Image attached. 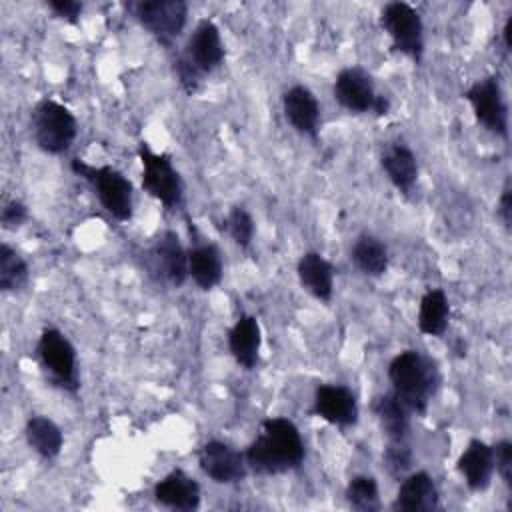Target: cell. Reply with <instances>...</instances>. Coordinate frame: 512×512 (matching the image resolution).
<instances>
[{
    "label": "cell",
    "mask_w": 512,
    "mask_h": 512,
    "mask_svg": "<svg viewBox=\"0 0 512 512\" xmlns=\"http://www.w3.org/2000/svg\"><path fill=\"white\" fill-rule=\"evenodd\" d=\"M244 458L256 474H284L304 462V440L292 420L268 418L260 424V434L248 444Z\"/></svg>",
    "instance_id": "6da1fadb"
},
{
    "label": "cell",
    "mask_w": 512,
    "mask_h": 512,
    "mask_svg": "<svg viewBox=\"0 0 512 512\" xmlns=\"http://www.w3.org/2000/svg\"><path fill=\"white\" fill-rule=\"evenodd\" d=\"M392 394L416 414H424L440 382L436 364L418 350H402L388 364Z\"/></svg>",
    "instance_id": "7a4b0ae2"
},
{
    "label": "cell",
    "mask_w": 512,
    "mask_h": 512,
    "mask_svg": "<svg viewBox=\"0 0 512 512\" xmlns=\"http://www.w3.org/2000/svg\"><path fill=\"white\" fill-rule=\"evenodd\" d=\"M224 62V44L218 26L204 18L190 34L184 52L176 60V76L180 86L192 94L198 90L202 78Z\"/></svg>",
    "instance_id": "3957f363"
},
{
    "label": "cell",
    "mask_w": 512,
    "mask_h": 512,
    "mask_svg": "<svg viewBox=\"0 0 512 512\" xmlns=\"http://www.w3.org/2000/svg\"><path fill=\"white\" fill-rule=\"evenodd\" d=\"M70 168L76 176L84 178L96 192L104 210L120 222L132 218V200L134 190L130 180L112 166H92L80 158L70 162Z\"/></svg>",
    "instance_id": "277c9868"
},
{
    "label": "cell",
    "mask_w": 512,
    "mask_h": 512,
    "mask_svg": "<svg viewBox=\"0 0 512 512\" xmlns=\"http://www.w3.org/2000/svg\"><path fill=\"white\" fill-rule=\"evenodd\" d=\"M78 134L76 116L52 98L40 100L32 110V136L46 154L66 152Z\"/></svg>",
    "instance_id": "5b68a950"
},
{
    "label": "cell",
    "mask_w": 512,
    "mask_h": 512,
    "mask_svg": "<svg viewBox=\"0 0 512 512\" xmlns=\"http://www.w3.org/2000/svg\"><path fill=\"white\" fill-rule=\"evenodd\" d=\"M380 24L392 40V48L414 62L422 60L424 54V24L408 2H388L382 8Z\"/></svg>",
    "instance_id": "8992f818"
},
{
    "label": "cell",
    "mask_w": 512,
    "mask_h": 512,
    "mask_svg": "<svg viewBox=\"0 0 512 512\" xmlns=\"http://www.w3.org/2000/svg\"><path fill=\"white\" fill-rule=\"evenodd\" d=\"M138 158L142 162V188L152 198L162 202L166 208H176L182 204L184 186L178 170L174 168L168 154H158L150 150L148 144L138 146Z\"/></svg>",
    "instance_id": "52a82bcc"
},
{
    "label": "cell",
    "mask_w": 512,
    "mask_h": 512,
    "mask_svg": "<svg viewBox=\"0 0 512 512\" xmlns=\"http://www.w3.org/2000/svg\"><path fill=\"white\" fill-rule=\"evenodd\" d=\"M334 98L342 108L354 114L374 112L376 116H384L390 110V100L384 94H376L372 76L358 66L338 72L334 80Z\"/></svg>",
    "instance_id": "ba28073f"
},
{
    "label": "cell",
    "mask_w": 512,
    "mask_h": 512,
    "mask_svg": "<svg viewBox=\"0 0 512 512\" xmlns=\"http://www.w3.org/2000/svg\"><path fill=\"white\" fill-rule=\"evenodd\" d=\"M464 98L468 100L478 124L502 138H508V106L498 76L492 74L476 80L466 90Z\"/></svg>",
    "instance_id": "9c48e42d"
},
{
    "label": "cell",
    "mask_w": 512,
    "mask_h": 512,
    "mask_svg": "<svg viewBox=\"0 0 512 512\" xmlns=\"http://www.w3.org/2000/svg\"><path fill=\"white\" fill-rule=\"evenodd\" d=\"M38 358L42 366L50 372L52 380L68 392L78 390V374H76V350L72 342L56 328H44L38 344Z\"/></svg>",
    "instance_id": "30bf717a"
},
{
    "label": "cell",
    "mask_w": 512,
    "mask_h": 512,
    "mask_svg": "<svg viewBox=\"0 0 512 512\" xmlns=\"http://www.w3.org/2000/svg\"><path fill=\"white\" fill-rule=\"evenodd\" d=\"M138 22L164 46H170L184 30L188 4L184 0H144L134 6Z\"/></svg>",
    "instance_id": "8fae6325"
},
{
    "label": "cell",
    "mask_w": 512,
    "mask_h": 512,
    "mask_svg": "<svg viewBox=\"0 0 512 512\" xmlns=\"http://www.w3.org/2000/svg\"><path fill=\"white\" fill-rule=\"evenodd\" d=\"M202 472L216 484H236L246 478L248 464L242 452L222 440H208L198 450Z\"/></svg>",
    "instance_id": "7c38bea8"
},
{
    "label": "cell",
    "mask_w": 512,
    "mask_h": 512,
    "mask_svg": "<svg viewBox=\"0 0 512 512\" xmlns=\"http://www.w3.org/2000/svg\"><path fill=\"white\" fill-rule=\"evenodd\" d=\"M314 414L328 424L348 428L358 422V400L348 386L320 384L314 392Z\"/></svg>",
    "instance_id": "4fadbf2b"
},
{
    "label": "cell",
    "mask_w": 512,
    "mask_h": 512,
    "mask_svg": "<svg viewBox=\"0 0 512 512\" xmlns=\"http://www.w3.org/2000/svg\"><path fill=\"white\" fill-rule=\"evenodd\" d=\"M282 110L290 126L308 136L316 138L318 136V126H320V104L316 96L302 84H296L288 88L282 96Z\"/></svg>",
    "instance_id": "5bb4252c"
},
{
    "label": "cell",
    "mask_w": 512,
    "mask_h": 512,
    "mask_svg": "<svg viewBox=\"0 0 512 512\" xmlns=\"http://www.w3.org/2000/svg\"><path fill=\"white\" fill-rule=\"evenodd\" d=\"M154 500L160 506L192 512L200 506V484L188 476L184 470L176 468L168 472L162 480L154 486Z\"/></svg>",
    "instance_id": "9a60e30c"
},
{
    "label": "cell",
    "mask_w": 512,
    "mask_h": 512,
    "mask_svg": "<svg viewBox=\"0 0 512 512\" xmlns=\"http://www.w3.org/2000/svg\"><path fill=\"white\" fill-rule=\"evenodd\" d=\"M440 506V494L432 476L424 470L402 478L392 502L396 512H432Z\"/></svg>",
    "instance_id": "2e32d148"
},
{
    "label": "cell",
    "mask_w": 512,
    "mask_h": 512,
    "mask_svg": "<svg viewBox=\"0 0 512 512\" xmlns=\"http://www.w3.org/2000/svg\"><path fill=\"white\" fill-rule=\"evenodd\" d=\"M456 468L472 492L486 490L490 486V480L494 474L492 446L486 444L484 440L472 438L468 442V446L464 448V452L460 454Z\"/></svg>",
    "instance_id": "e0dca14e"
},
{
    "label": "cell",
    "mask_w": 512,
    "mask_h": 512,
    "mask_svg": "<svg viewBox=\"0 0 512 512\" xmlns=\"http://www.w3.org/2000/svg\"><path fill=\"white\" fill-rule=\"evenodd\" d=\"M156 270L172 286H182L188 278V252L184 250L176 232L166 230L152 248Z\"/></svg>",
    "instance_id": "ac0fdd59"
},
{
    "label": "cell",
    "mask_w": 512,
    "mask_h": 512,
    "mask_svg": "<svg viewBox=\"0 0 512 512\" xmlns=\"http://www.w3.org/2000/svg\"><path fill=\"white\" fill-rule=\"evenodd\" d=\"M302 288L320 302H330L334 290V268L318 252H306L296 266Z\"/></svg>",
    "instance_id": "d6986e66"
},
{
    "label": "cell",
    "mask_w": 512,
    "mask_h": 512,
    "mask_svg": "<svg viewBox=\"0 0 512 512\" xmlns=\"http://www.w3.org/2000/svg\"><path fill=\"white\" fill-rule=\"evenodd\" d=\"M260 324L256 316L242 314L234 326L228 330V348L234 360L246 368L252 370L258 364V354H260Z\"/></svg>",
    "instance_id": "ffe728a7"
},
{
    "label": "cell",
    "mask_w": 512,
    "mask_h": 512,
    "mask_svg": "<svg viewBox=\"0 0 512 512\" xmlns=\"http://www.w3.org/2000/svg\"><path fill=\"white\" fill-rule=\"evenodd\" d=\"M188 276L202 290H212L222 280V256L220 250L210 244H194L188 250Z\"/></svg>",
    "instance_id": "44dd1931"
},
{
    "label": "cell",
    "mask_w": 512,
    "mask_h": 512,
    "mask_svg": "<svg viewBox=\"0 0 512 512\" xmlns=\"http://www.w3.org/2000/svg\"><path fill=\"white\" fill-rule=\"evenodd\" d=\"M382 170L388 180L402 192L408 194L418 180V162L414 152L404 144H394L382 154Z\"/></svg>",
    "instance_id": "7402d4cb"
},
{
    "label": "cell",
    "mask_w": 512,
    "mask_h": 512,
    "mask_svg": "<svg viewBox=\"0 0 512 512\" xmlns=\"http://www.w3.org/2000/svg\"><path fill=\"white\" fill-rule=\"evenodd\" d=\"M372 412L386 434L388 442L394 440H406L408 430H410V410L390 392V394H380L372 402Z\"/></svg>",
    "instance_id": "603a6c76"
},
{
    "label": "cell",
    "mask_w": 512,
    "mask_h": 512,
    "mask_svg": "<svg viewBox=\"0 0 512 512\" xmlns=\"http://www.w3.org/2000/svg\"><path fill=\"white\" fill-rule=\"evenodd\" d=\"M26 440L28 446L44 460H54L60 452H62V444H64V436L60 426L50 420L48 416H30L26 422Z\"/></svg>",
    "instance_id": "cb8c5ba5"
},
{
    "label": "cell",
    "mask_w": 512,
    "mask_h": 512,
    "mask_svg": "<svg viewBox=\"0 0 512 512\" xmlns=\"http://www.w3.org/2000/svg\"><path fill=\"white\" fill-rule=\"evenodd\" d=\"M450 304L442 288H430L418 306V330L426 336H442L448 328Z\"/></svg>",
    "instance_id": "d4e9b609"
},
{
    "label": "cell",
    "mask_w": 512,
    "mask_h": 512,
    "mask_svg": "<svg viewBox=\"0 0 512 512\" xmlns=\"http://www.w3.org/2000/svg\"><path fill=\"white\" fill-rule=\"evenodd\" d=\"M350 258L362 274L372 278H378L388 270V250L372 234H360L356 238L350 250Z\"/></svg>",
    "instance_id": "484cf974"
},
{
    "label": "cell",
    "mask_w": 512,
    "mask_h": 512,
    "mask_svg": "<svg viewBox=\"0 0 512 512\" xmlns=\"http://www.w3.org/2000/svg\"><path fill=\"white\" fill-rule=\"evenodd\" d=\"M30 276L26 260L10 248L6 242L0 244V290L14 292L26 286Z\"/></svg>",
    "instance_id": "4316f807"
},
{
    "label": "cell",
    "mask_w": 512,
    "mask_h": 512,
    "mask_svg": "<svg viewBox=\"0 0 512 512\" xmlns=\"http://www.w3.org/2000/svg\"><path fill=\"white\" fill-rule=\"evenodd\" d=\"M346 502L350 508L360 512L380 510V494H378L376 478L368 474L354 476L346 486Z\"/></svg>",
    "instance_id": "83f0119b"
},
{
    "label": "cell",
    "mask_w": 512,
    "mask_h": 512,
    "mask_svg": "<svg viewBox=\"0 0 512 512\" xmlns=\"http://www.w3.org/2000/svg\"><path fill=\"white\" fill-rule=\"evenodd\" d=\"M226 230L240 248H248L254 238V220L250 212L242 206H232L226 216Z\"/></svg>",
    "instance_id": "f1b7e54d"
},
{
    "label": "cell",
    "mask_w": 512,
    "mask_h": 512,
    "mask_svg": "<svg viewBox=\"0 0 512 512\" xmlns=\"http://www.w3.org/2000/svg\"><path fill=\"white\" fill-rule=\"evenodd\" d=\"M412 464V450L406 444V440H394L388 442V448L384 452V466L390 476L402 478Z\"/></svg>",
    "instance_id": "f546056e"
},
{
    "label": "cell",
    "mask_w": 512,
    "mask_h": 512,
    "mask_svg": "<svg viewBox=\"0 0 512 512\" xmlns=\"http://www.w3.org/2000/svg\"><path fill=\"white\" fill-rule=\"evenodd\" d=\"M494 454V470L500 474L504 484L512 488V442L510 440H498L492 446Z\"/></svg>",
    "instance_id": "4dcf8cb0"
},
{
    "label": "cell",
    "mask_w": 512,
    "mask_h": 512,
    "mask_svg": "<svg viewBox=\"0 0 512 512\" xmlns=\"http://www.w3.org/2000/svg\"><path fill=\"white\" fill-rule=\"evenodd\" d=\"M28 218V208L20 200H6L0 208V224L4 230L20 228Z\"/></svg>",
    "instance_id": "1f68e13d"
},
{
    "label": "cell",
    "mask_w": 512,
    "mask_h": 512,
    "mask_svg": "<svg viewBox=\"0 0 512 512\" xmlns=\"http://www.w3.org/2000/svg\"><path fill=\"white\" fill-rule=\"evenodd\" d=\"M46 6L62 20L76 24L78 16L82 14V2L78 0H46Z\"/></svg>",
    "instance_id": "d6a6232c"
},
{
    "label": "cell",
    "mask_w": 512,
    "mask_h": 512,
    "mask_svg": "<svg viewBox=\"0 0 512 512\" xmlns=\"http://www.w3.org/2000/svg\"><path fill=\"white\" fill-rule=\"evenodd\" d=\"M498 216H500L502 224L506 228H510V222H512V188H510V182H506L504 188H502V194H500V200H498Z\"/></svg>",
    "instance_id": "836d02e7"
},
{
    "label": "cell",
    "mask_w": 512,
    "mask_h": 512,
    "mask_svg": "<svg viewBox=\"0 0 512 512\" xmlns=\"http://www.w3.org/2000/svg\"><path fill=\"white\" fill-rule=\"evenodd\" d=\"M510 36H512V14L506 18L504 28H502V38H504V48H506V50H510V46H512Z\"/></svg>",
    "instance_id": "e575fe53"
}]
</instances>
